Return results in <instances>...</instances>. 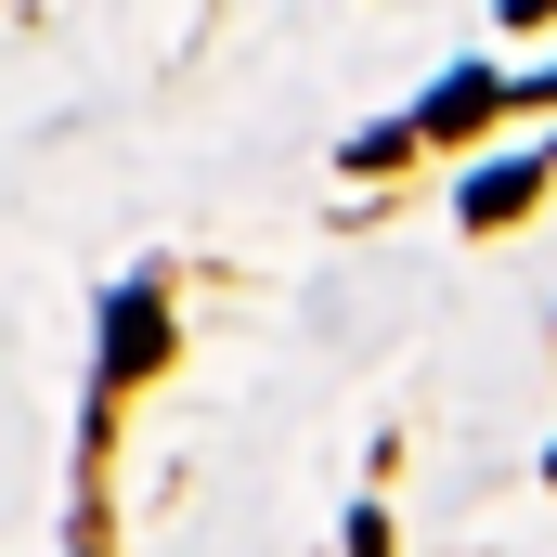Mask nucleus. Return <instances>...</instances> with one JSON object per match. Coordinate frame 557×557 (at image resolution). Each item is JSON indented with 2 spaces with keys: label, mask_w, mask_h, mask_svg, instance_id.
<instances>
[{
  "label": "nucleus",
  "mask_w": 557,
  "mask_h": 557,
  "mask_svg": "<svg viewBox=\"0 0 557 557\" xmlns=\"http://www.w3.org/2000/svg\"><path fill=\"white\" fill-rule=\"evenodd\" d=\"M156 363H169V298L156 285H117L104 298V403H131Z\"/></svg>",
  "instance_id": "nucleus-1"
},
{
  "label": "nucleus",
  "mask_w": 557,
  "mask_h": 557,
  "mask_svg": "<svg viewBox=\"0 0 557 557\" xmlns=\"http://www.w3.org/2000/svg\"><path fill=\"white\" fill-rule=\"evenodd\" d=\"M532 195H545V169H532V156H519V169H480V182H467V221H519Z\"/></svg>",
  "instance_id": "nucleus-2"
},
{
  "label": "nucleus",
  "mask_w": 557,
  "mask_h": 557,
  "mask_svg": "<svg viewBox=\"0 0 557 557\" xmlns=\"http://www.w3.org/2000/svg\"><path fill=\"white\" fill-rule=\"evenodd\" d=\"M493 104H506V78H480V65H467V78H441V104H428L416 131H480Z\"/></svg>",
  "instance_id": "nucleus-3"
}]
</instances>
